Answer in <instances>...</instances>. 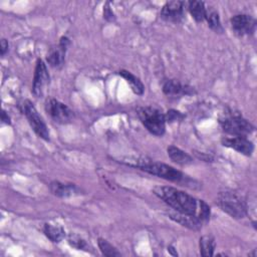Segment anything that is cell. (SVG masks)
<instances>
[{"label": "cell", "mask_w": 257, "mask_h": 257, "mask_svg": "<svg viewBox=\"0 0 257 257\" xmlns=\"http://www.w3.org/2000/svg\"><path fill=\"white\" fill-rule=\"evenodd\" d=\"M199 246H200V253L202 256L208 257V256L214 255L216 243H215V239L212 236L206 235V236L201 237Z\"/></svg>", "instance_id": "21"}, {"label": "cell", "mask_w": 257, "mask_h": 257, "mask_svg": "<svg viewBox=\"0 0 257 257\" xmlns=\"http://www.w3.org/2000/svg\"><path fill=\"white\" fill-rule=\"evenodd\" d=\"M230 22H231L233 31L239 36L249 35L255 31L256 21L250 15H247V14L234 15L231 18Z\"/></svg>", "instance_id": "9"}, {"label": "cell", "mask_w": 257, "mask_h": 257, "mask_svg": "<svg viewBox=\"0 0 257 257\" xmlns=\"http://www.w3.org/2000/svg\"><path fill=\"white\" fill-rule=\"evenodd\" d=\"M1 119H2V121H3V122H5V123H7V124H10V117H9V115L6 113V111H5V110H3V111H2Z\"/></svg>", "instance_id": "27"}, {"label": "cell", "mask_w": 257, "mask_h": 257, "mask_svg": "<svg viewBox=\"0 0 257 257\" xmlns=\"http://www.w3.org/2000/svg\"><path fill=\"white\" fill-rule=\"evenodd\" d=\"M49 73L46 67V64L43 60L38 59L35 66L33 83H32V91L36 97H41L49 84Z\"/></svg>", "instance_id": "8"}, {"label": "cell", "mask_w": 257, "mask_h": 257, "mask_svg": "<svg viewBox=\"0 0 257 257\" xmlns=\"http://www.w3.org/2000/svg\"><path fill=\"white\" fill-rule=\"evenodd\" d=\"M217 203L228 215L236 219H242L247 215L245 199L235 191L225 190L218 194Z\"/></svg>", "instance_id": "3"}, {"label": "cell", "mask_w": 257, "mask_h": 257, "mask_svg": "<svg viewBox=\"0 0 257 257\" xmlns=\"http://www.w3.org/2000/svg\"><path fill=\"white\" fill-rule=\"evenodd\" d=\"M205 19L207 20L209 27L212 30H214L216 33L223 32V27H222V24H221L220 16H219L218 11L215 8H213V7L206 8Z\"/></svg>", "instance_id": "18"}, {"label": "cell", "mask_w": 257, "mask_h": 257, "mask_svg": "<svg viewBox=\"0 0 257 257\" xmlns=\"http://www.w3.org/2000/svg\"><path fill=\"white\" fill-rule=\"evenodd\" d=\"M184 1H169L161 9V17L168 22H180L184 17Z\"/></svg>", "instance_id": "10"}, {"label": "cell", "mask_w": 257, "mask_h": 257, "mask_svg": "<svg viewBox=\"0 0 257 257\" xmlns=\"http://www.w3.org/2000/svg\"><path fill=\"white\" fill-rule=\"evenodd\" d=\"M166 116V121H170V122H173V121H176V120H181L184 118V114L182 112H180L179 110H176V109H170L167 111V113L165 114Z\"/></svg>", "instance_id": "24"}, {"label": "cell", "mask_w": 257, "mask_h": 257, "mask_svg": "<svg viewBox=\"0 0 257 257\" xmlns=\"http://www.w3.org/2000/svg\"><path fill=\"white\" fill-rule=\"evenodd\" d=\"M168 215L170 217V219H172L173 221H175L176 223L194 230V231H198L202 228L203 225V221L200 220L198 217L194 216V215H190V214H185V213H181L179 211L176 210H170L168 212Z\"/></svg>", "instance_id": "14"}, {"label": "cell", "mask_w": 257, "mask_h": 257, "mask_svg": "<svg viewBox=\"0 0 257 257\" xmlns=\"http://www.w3.org/2000/svg\"><path fill=\"white\" fill-rule=\"evenodd\" d=\"M0 50H1V55H5V53L8 51V48H9V44H8V41L5 39V38H2L1 39V42H0Z\"/></svg>", "instance_id": "26"}, {"label": "cell", "mask_w": 257, "mask_h": 257, "mask_svg": "<svg viewBox=\"0 0 257 257\" xmlns=\"http://www.w3.org/2000/svg\"><path fill=\"white\" fill-rule=\"evenodd\" d=\"M103 17H104L107 21H113V20L115 19L114 14H113V12L111 11V9L109 8L108 4H106V5L104 6V9H103Z\"/></svg>", "instance_id": "25"}, {"label": "cell", "mask_w": 257, "mask_h": 257, "mask_svg": "<svg viewBox=\"0 0 257 257\" xmlns=\"http://www.w3.org/2000/svg\"><path fill=\"white\" fill-rule=\"evenodd\" d=\"M144 126L154 136L162 137L166 132V116L162 110L154 106H142L137 110Z\"/></svg>", "instance_id": "4"}, {"label": "cell", "mask_w": 257, "mask_h": 257, "mask_svg": "<svg viewBox=\"0 0 257 257\" xmlns=\"http://www.w3.org/2000/svg\"><path fill=\"white\" fill-rule=\"evenodd\" d=\"M221 142L224 147L233 149L245 156H251L254 151L253 143L251 141H249L246 137L223 138Z\"/></svg>", "instance_id": "13"}, {"label": "cell", "mask_w": 257, "mask_h": 257, "mask_svg": "<svg viewBox=\"0 0 257 257\" xmlns=\"http://www.w3.org/2000/svg\"><path fill=\"white\" fill-rule=\"evenodd\" d=\"M43 232L46 235V237L54 243H59L65 236L64 229L57 225L55 226L51 224H45L43 227Z\"/></svg>", "instance_id": "20"}, {"label": "cell", "mask_w": 257, "mask_h": 257, "mask_svg": "<svg viewBox=\"0 0 257 257\" xmlns=\"http://www.w3.org/2000/svg\"><path fill=\"white\" fill-rule=\"evenodd\" d=\"M187 4L190 14L197 22H202L205 20L206 7L203 1H190Z\"/></svg>", "instance_id": "19"}, {"label": "cell", "mask_w": 257, "mask_h": 257, "mask_svg": "<svg viewBox=\"0 0 257 257\" xmlns=\"http://www.w3.org/2000/svg\"><path fill=\"white\" fill-rule=\"evenodd\" d=\"M132 166L138 167L142 171H145L151 175L157 176L167 181L178 184H184V186H189L192 182V180L185 176L181 171L161 162L152 160H139L135 161V164H133Z\"/></svg>", "instance_id": "2"}, {"label": "cell", "mask_w": 257, "mask_h": 257, "mask_svg": "<svg viewBox=\"0 0 257 257\" xmlns=\"http://www.w3.org/2000/svg\"><path fill=\"white\" fill-rule=\"evenodd\" d=\"M68 243L70 246L77 250H87V243L77 235H70L68 237Z\"/></svg>", "instance_id": "23"}, {"label": "cell", "mask_w": 257, "mask_h": 257, "mask_svg": "<svg viewBox=\"0 0 257 257\" xmlns=\"http://www.w3.org/2000/svg\"><path fill=\"white\" fill-rule=\"evenodd\" d=\"M21 106L22 112L25 114L30 126L35 132V134L44 141H49V131L47 128V125L42 119L41 115L38 113L33 103L30 100L26 99L23 101Z\"/></svg>", "instance_id": "6"}, {"label": "cell", "mask_w": 257, "mask_h": 257, "mask_svg": "<svg viewBox=\"0 0 257 257\" xmlns=\"http://www.w3.org/2000/svg\"><path fill=\"white\" fill-rule=\"evenodd\" d=\"M163 92L168 96L180 97L185 95H192L196 93L193 86L183 83L177 79H168L163 84Z\"/></svg>", "instance_id": "11"}, {"label": "cell", "mask_w": 257, "mask_h": 257, "mask_svg": "<svg viewBox=\"0 0 257 257\" xmlns=\"http://www.w3.org/2000/svg\"><path fill=\"white\" fill-rule=\"evenodd\" d=\"M49 189L53 195L60 198L71 197L80 193V189L75 184L63 183L59 181L51 182L49 185Z\"/></svg>", "instance_id": "15"}, {"label": "cell", "mask_w": 257, "mask_h": 257, "mask_svg": "<svg viewBox=\"0 0 257 257\" xmlns=\"http://www.w3.org/2000/svg\"><path fill=\"white\" fill-rule=\"evenodd\" d=\"M153 192L158 198L176 211L194 215L203 222H207L210 219V207L203 200H198L195 197L170 186L155 187Z\"/></svg>", "instance_id": "1"}, {"label": "cell", "mask_w": 257, "mask_h": 257, "mask_svg": "<svg viewBox=\"0 0 257 257\" xmlns=\"http://www.w3.org/2000/svg\"><path fill=\"white\" fill-rule=\"evenodd\" d=\"M97 244H98L99 250L101 251V253L104 256H107V257L120 256V252H118L117 249L114 246H112L107 240L99 238L98 241H97Z\"/></svg>", "instance_id": "22"}, {"label": "cell", "mask_w": 257, "mask_h": 257, "mask_svg": "<svg viewBox=\"0 0 257 257\" xmlns=\"http://www.w3.org/2000/svg\"><path fill=\"white\" fill-rule=\"evenodd\" d=\"M223 131L233 137H247L254 132V125L240 113L229 111L219 118Z\"/></svg>", "instance_id": "5"}, {"label": "cell", "mask_w": 257, "mask_h": 257, "mask_svg": "<svg viewBox=\"0 0 257 257\" xmlns=\"http://www.w3.org/2000/svg\"><path fill=\"white\" fill-rule=\"evenodd\" d=\"M69 44H70L69 39L66 36H62L58 44L49 50V52L47 53L46 59L50 66L59 67L63 64L65 53Z\"/></svg>", "instance_id": "12"}, {"label": "cell", "mask_w": 257, "mask_h": 257, "mask_svg": "<svg viewBox=\"0 0 257 257\" xmlns=\"http://www.w3.org/2000/svg\"><path fill=\"white\" fill-rule=\"evenodd\" d=\"M167 152H168V156L170 157V159L173 162L177 163L178 165L186 166V165H190L193 163L192 157L176 146H173V145L169 146L167 149Z\"/></svg>", "instance_id": "16"}, {"label": "cell", "mask_w": 257, "mask_h": 257, "mask_svg": "<svg viewBox=\"0 0 257 257\" xmlns=\"http://www.w3.org/2000/svg\"><path fill=\"white\" fill-rule=\"evenodd\" d=\"M45 110L54 121L61 124L68 123L73 118V111L66 104L55 98L47 99Z\"/></svg>", "instance_id": "7"}, {"label": "cell", "mask_w": 257, "mask_h": 257, "mask_svg": "<svg viewBox=\"0 0 257 257\" xmlns=\"http://www.w3.org/2000/svg\"><path fill=\"white\" fill-rule=\"evenodd\" d=\"M118 74L123 77L126 82L131 85L132 90L138 94V95H142L145 91V86L143 84V82L141 81V79L139 77H137L136 75H134L132 72L125 70V69H120L118 71Z\"/></svg>", "instance_id": "17"}]
</instances>
